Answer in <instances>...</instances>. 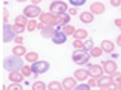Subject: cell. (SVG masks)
I'll return each instance as SVG.
<instances>
[{
  "instance_id": "obj_7",
  "label": "cell",
  "mask_w": 121,
  "mask_h": 90,
  "mask_svg": "<svg viewBox=\"0 0 121 90\" xmlns=\"http://www.w3.org/2000/svg\"><path fill=\"white\" fill-rule=\"evenodd\" d=\"M88 72L90 75V77H94V79H100L104 73V69H103L102 66L99 64H88Z\"/></svg>"
},
{
  "instance_id": "obj_38",
  "label": "cell",
  "mask_w": 121,
  "mask_h": 90,
  "mask_svg": "<svg viewBox=\"0 0 121 90\" xmlns=\"http://www.w3.org/2000/svg\"><path fill=\"white\" fill-rule=\"evenodd\" d=\"M88 84H89L90 86H98V80L94 79V77H91V79L88 80Z\"/></svg>"
},
{
  "instance_id": "obj_11",
  "label": "cell",
  "mask_w": 121,
  "mask_h": 90,
  "mask_svg": "<svg viewBox=\"0 0 121 90\" xmlns=\"http://www.w3.org/2000/svg\"><path fill=\"white\" fill-rule=\"evenodd\" d=\"M106 10V7L103 3L100 1H94L93 4L90 5V12L93 14H95V16H99V14H103Z\"/></svg>"
},
{
  "instance_id": "obj_29",
  "label": "cell",
  "mask_w": 121,
  "mask_h": 90,
  "mask_svg": "<svg viewBox=\"0 0 121 90\" xmlns=\"http://www.w3.org/2000/svg\"><path fill=\"white\" fill-rule=\"evenodd\" d=\"M12 28H13V31H14V32H16L17 35H21V34H23L26 26L18 25V23H14V25H12Z\"/></svg>"
},
{
  "instance_id": "obj_10",
  "label": "cell",
  "mask_w": 121,
  "mask_h": 90,
  "mask_svg": "<svg viewBox=\"0 0 121 90\" xmlns=\"http://www.w3.org/2000/svg\"><path fill=\"white\" fill-rule=\"evenodd\" d=\"M57 30H54L53 26H44V28L43 30H40V35H41V37H44V39H53V36L56 35Z\"/></svg>"
},
{
  "instance_id": "obj_16",
  "label": "cell",
  "mask_w": 121,
  "mask_h": 90,
  "mask_svg": "<svg viewBox=\"0 0 121 90\" xmlns=\"http://www.w3.org/2000/svg\"><path fill=\"white\" fill-rule=\"evenodd\" d=\"M98 86L99 88H107V86H113V80L112 76H102L100 79H98Z\"/></svg>"
},
{
  "instance_id": "obj_48",
  "label": "cell",
  "mask_w": 121,
  "mask_h": 90,
  "mask_svg": "<svg viewBox=\"0 0 121 90\" xmlns=\"http://www.w3.org/2000/svg\"><path fill=\"white\" fill-rule=\"evenodd\" d=\"M18 3H25V1H27V0H17Z\"/></svg>"
},
{
  "instance_id": "obj_31",
  "label": "cell",
  "mask_w": 121,
  "mask_h": 90,
  "mask_svg": "<svg viewBox=\"0 0 121 90\" xmlns=\"http://www.w3.org/2000/svg\"><path fill=\"white\" fill-rule=\"evenodd\" d=\"M93 48H94L93 40H91V39H88V40L84 43V50H85V51H90Z\"/></svg>"
},
{
  "instance_id": "obj_4",
  "label": "cell",
  "mask_w": 121,
  "mask_h": 90,
  "mask_svg": "<svg viewBox=\"0 0 121 90\" xmlns=\"http://www.w3.org/2000/svg\"><path fill=\"white\" fill-rule=\"evenodd\" d=\"M50 64L47 62V60H37V62L32 63L31 64V69H32V73L34 75H41V73H45L48 72Z\"/></svg>"
},
{
  "instance_id": "obj_18",
  "label": "cell",
  "mask_w": 121,
  "mask_h": 90,
  "mask_svg": "<svg viewBox=\"0 0 121 90\" xmlns=\"http://www.w3.org/2000/svg\"><path fill=\"white\" fill-rule=\"evenodd\" d=\"M80 21L82 23H85V25L91 23L94 21V14L91 13V12H82V13L80 14Z\"/></svg>"
},
{
  "instance_id": "obj_3",
  "label": "cell",
  "mask_w": 121,
  "mask_h": 90,
  "mask_svg": "<svg viewBox=\"0 0 121 90\" xmlns=\"http://www.w3.org/2000/svg\"><path fill=\"white\" fill-rule=\"evenodd\" d=\"M49 10H50V13L58 16V14H63V13H66V12L68 10V5L66 4L65 1L57 0V1H53L50 5H49Z\"/></svg>"
},
{
  "instance_id": "obj_45",
  "label": "cell",
  "mask_w": 121,
  "mask_h": 90,
  "mask_svg": "<svg viewBox=\"0 0 121 90\" xmlns=\"http://www.w3.org/2000/svg\"><path fill=\"white\" fill-rule=\"evenodd\" d=\"M31 1H32V4L37 5V4H40V3H41V0H31Z\"/></svg>"
},
{
  "instance_id": "obj_32",
  "label": "cell",
  "mask_w": 121,
  "mask_h": 90,
  "mask_svg": "<svg viewBox=\"0 0 121 90\" xmlns=\"http://www.w3.org/2000/svg\"><path fill=\"white\" fill-rule=\"evenodd\" d=\"M7 90H23V86L21 85V82H12L10 85H8Z\"/></svg>"
},
{
  "instance_id": "obj_20",
  "label": "cell",
  "mask_w": 121,
  "mask_h": 90,
  "mask_svg": "<svg viewBox=\"0 0 121 90\" xmlns=\"http://www.w3.org/2000/svg\"><path fill=\"white\" fill-rule=\"evenodd\" d=\"M12 53H13V56L23 57V56H26V54H27V50H26L25 45H16V46L12 49Z\"/></svg>"
},
{
  "instance_id": "obj_25",
  "label": "cell",
  "mask_w": 121,
  "mask_h": 90,
  "mask_svg": "<svg viewBox=\"0 0 121 90\" xmlns=\"http://www.w3.org/2000/svg\"><path fill=\"white\" fill-rule=\"evenodd\" d=\"M62 31L67 35V36H73V34H75V31H76V30H75V27L72 25H66V26H63V27H62Z\"/></svg>"
},
{
  "instance_id": "obj_17",
  "label": "cell",
  "mask_w": 121,
  "mask_h": 90,
  "mask_svg": "<svg viewBox=\"0 0 121 90\" xmlns=\"http://www.w3.org/2000/svg\"><path fill=\"white\" fill-rule=\"evenodd\" d=\"M100 48L103 49L104 53H112L115 50V44L111 41V40H103L100 43Z\"/></svg>"
},
{
  "instance_id": "obj_42",
  "label": "cell",
  "mask_w": 121,
  "mask_h": 90,
  "mask_svg": "<svg viewBox=\"0 0 121 90\" xmlns=\"http://www.w3.org/2000/svg\"><path fill=\"white\" fill-rule=\"evenodd\" d=\"M115 25H116L117 27L121 28V18H116V19H115Z\"/></svg>"
},
{
  "instance_id": "obj_46",
  "label": "cell",
  "mask_w": 121,
  "mask_h": 90,
  "mask_svg": "<svg viewBox=\"0 0 121 90\" xmlns=\"http://www.w3.org/2000/svg\"><path fill=\"white\" fill-rule=\"evenodd\" d=\"M99 90H113V89H111L109 86H107V88H100Z\"/></svg>"
},
{
  "instance_id": "obj_33",
  "label": "cell",
  "mask_w": 121,
  "mask_h": 90,
  "mask_svg": "<svg viewBox=\"0 0 121 90\" xmlns=\"http://www.w3.org/2000/svg\"><path fill=\"white\" fill-rule=\"evenodd\" d=\"M72 45L76 50H84V43H82V40H73Z\"/></svg>"
},
{
  "instance_id": "obj_35",
  "label": "cell",
  "mask_w": 121,
  "mask_h": 90,
  "mask_svg": "<svg viewBox=\"0 0 121 90\" xmlns=\"http://www.w3.org/2000/svg\"><path fill=\"white\" fill-rule=\"evenodd\" d=\"M70 1V4L73 5V8H77V7H81V5H84L86 3V0H68Z\"/></svg>"
},
{
  "instance_id": "obj_36",
  "label": "cell",
  "mask_w": 121,
  "mask_h": 90,
  "mask_svg": "<svg viewBox=\"0 0 121 90\" xmlns=\"http://www.w3.org/2000/svg\"><path fill=\"white\" fill-rule=\"evenodd\" d=\"M90 88L91 86L89 85V84H79L73 90H90Z\"/></svg>"
},
{
  "instance_id": "obj_6",
  "label": "cell",
  "mask_w": 121,
  "mask_h": 90,
  "mask_svg": "<svg viewBox=\"0 0 121 90\" xmlns=\"http://www.w3.org/2000/svg\"><path fill=\"white\" fill-rule=\"evenodd\" d=\"M41 13L43 12L40 9V7L39 5H35V4H30L23 9V14L27 18H31V19H35L36 17H40Z\"/></svg>"
},
{
  "instance_id": "obj_27",
  "label": "cell",
  "mask_w": 121,
  "mask_h": 90,
  "mask_svg": "<svg viewBox=\"0 0 121 90\" xmlns=\"http://www.w3.org/2000/svg\"><path fill=\"white\" fill-rule=\"evenodd\" d=\"M89 53H90V56H91V57H94V58H98V57H100V56H102V53H103V49L100 48V46H94V48L91 49L90 51H89Z\"/></svg>"
},
{
  "instance_id": "obj_30",
  "label": "cell",
  "mask_w": 121,
  "mask_h": 90,
  "mask_svg": "<svg viewBox=\"0 0 121 90\" xmlns=\"http://www.w3.org/2000/svg\"><path fill=\"white\" fill-rule=\"evenodd\" d=\"M26 28H27V31H30V32L35 31V28H37V22L35 19H30L27 23V26H26Z\"/></svg>"
},
{
  "instance_id": "obj_49",
  "label": "cell",
  "mask_w": 121,
  "mask_h": 90,
  "mask_svg": "<svg viewBox=\"0 0 121 90\" xmlns=\"http://www.w3.org/2000/svg\"><path fill=\"white\" fill-rule=\"evenodd\" d=\"M52 1H57V0H52Z\"/></svg>"
},
{
  "instance_id": "obj_40",
  "label": "cell",
  "mask_w": 121,
  "mask_h": 90,
  "mask_svg": "<svg viewBox=\"0 0 121 90\" xmlns=\"http://www.w3.org/2000/svg\"><path fill=\"white\" fill-rule=\"evenodd\" d=\"M14 43H17L18 45H22V43H23V37H22V36H17L16 39H14Z\"/></svg>"
},
{
  "instance_id": "obj_5",
  "label": "cell",
  "mask_w": 121,
  "mask_h": 90,
  "mask_svg": "<svg viewBox=\"0 0 121 90\" xmlns=\"http://www.w3.org/2000/svg\"><path fill=\"white\" fill-rule=\"evenodd\" d=\"M16 32L13 31V28H12V25H9V23H4L3 25V43H9V41H12V40L16 39Z\"/></svg>"
},
{
  "instance_id": "obj_39",
  "label": "cell",
  "mask_w": 121,
  "mask_h": 90,
  "mask_svg": "<svg viewBox=\"0 0 121 90\" xmlns=\"http://www.w3.org/2000/svg\"><path fill=\"white\" fill-rule=\"evenodd\" d=\"M109 3H111V5L115 8H119L121 5V0H109Z\"/></svg>"
},
{
  "instance_id": "obj_26",
  "label": "cell",
  "mask_w": 121,
  "mask_h": 90,
  "mask_svg": "<svg viewBox=\"0 0 121 90\" xmlns=\"http://www.w3.org/2000/svg\"><path fill=\"white\" fill-rule=\"evenodd\" d=\"M14 23H18V25H22V26H27L28 23V19L25 14H19V16L16 17V22Z\"/></svg>"
},
{
  "instance_id": "obj_44",
  "label": "cell",
  "mask_w": 121,
  "mask_h": 90,
  "mask_svg": "<svg viewBox=\"0 0 121 90\" xmlns=\"http://www.w3.org/2000/svg\"><path fill=\"white\" fill-rule=\"evenodd\" d=\"M37 28H39V30H43V28H44V23H37Z\"/></svg>"
},
{
  "instance_id": "obj_9",
  "label": "cell",
  "mask_w": 121,
  "mask_h": 90,
  "mask_svg": "<svg viewBox=\"0 0 121 90\" xmlns=\"http://www.w3.org/2000/svg\"><path fill=\"white\" fill-rule=\"evenodd\" d=\"M102 66H103V69H104V72L107 75H113L115 72H117V64H116V62L112 60V59L103 60Z\"/></svg>"
},
{
  "instance_id": "obj_41",
  "label": "cell",
  "mask_w": 121,
  "mask_h": 90,
  "mask_svg": "<svg viewBox=\"0 0 121 90\" xmlns=\"http://www.w3.org/2000/svg\"><path fill=\"white\" fill-rule=\"evenodd\" d=\"M68 13L72 14V16H75V14H77V9H76V8H70V9H68Z\"/></svg>"
},
{
  "instance_id": "obj_8",
  "label": "cell",
  "mask_w": 121,
  "mask_h": 90,
  "mask_svg": "<svg viewBox=\"0 0 121 90\" xmlns=\"http://www.w3.org/2000/svg\"><path fill=\"white\" fill-rule=\"evenodd\" d=\"M70 19H71V17H70V14H67V13H63V14H58V16H56V18H54V21L53 23H52L50 26H66V25H68V22H70Z\"/></svg>"
},
{
  "instance_id": "obj_21",
  "label": "cell",
  "mask_w": 121,
  "mask_h": 90,
  "mask_svg": "<svg viewBox=\"0 0 121 90\" xmlns=\"http://www.w3.org/2000/svg\"><path fill=\"white\" fill-rule=\"evenodd\" d=\"M73 37L75 40H84L88 37V31L84 30V28H77L73 34Z\"/></svg>"
},
{
  "instance_id": "obj_34",
  "label": "cell",
  "mask_w": 121,
  "mask_h": 90,
  "mask_svg": "<svg viewBox=\"0 0 121 90\" xmlns=\"http://www.w3.org/2000/svg\"><path fill=\"white\" fill-rule=\"evenodd\" d=\"M21 72H22V75H23L25 77H28V76H31V73H32V69H31V66H23V68L21 69Z\"/></svg>"
},
{
  "instance_id": "obj_1",
  "label": "cell",
  "mask_w": 121,
  "mask_h": 90,
  "mask_svg": "<svg viewBox=\"0 0 121 90\" xmlns=\"http://www.w3.org/2000/svg\"><path fill=\"white\" fill-rule=\"evenodd\" d=\"M25 63L22 57H17V56H8L4 58L3 60V68L8 72H16V71H21L23 68Z\"/></svg>"
},
{
  "instance_id": "obj_15",
  "label": "cell",
  "mask_w": 121,
  "mask_h": 90,
  "mask_svg": "<svg viewBox=\"0 0 121 90\" xmlns=\"http://www.w3.org/2000/svg\"><path fill=\"white\" fill-rule=\"evenodd\" d=\"M54 18H56V16H54L53 13H50V12H49V13H41V14H40V17H39L40 22L44 23L45 26H47V25L50 26L52 23H53Z\"/></svg>"
},
{
  "instance_id": "obj_43",
  "label": "cell",
  "mask_w": 121,
  "mask_h": 90,
  "mask_svg": "<svg viewBox=\"0 0 121 90\" xmlns=\"http://www.w3.org/2000/svg\"><path fill=\"white\" fill-rule=\"evenodd\" d=\"M116 44L121 48V35H119V36H117V39H116Z\"/></svg>"
},
{
  "instance_id": "obj_23",
  "label": "cell",
  "mask_w": 121,
  "mask_h": 90,
  "mask_svg": "<svg viewBox=\"0 0 121 90\" xmlns=\"http://www.w3.org/2000/svg\"><path fill=\"white\" fill-rule=\"evenodd\" d=\"M32 90H47L48 89V85L44 82V81H35L31 86Z\"/></svg>"
},
{
  "instance_id": "obj_2",
  "label": "cell",
  "mask_w": 121,
  "mask_h": 90,
  "mask_svg": "<svg viewBox=\"0 0 121 90\" xmlns=\"http://www.w3.org/2000/svg\"><path fill=\"white\" fill-rule=\"evenodd\" d=\"M90 57H91L90 53H88L85 50H75L72 53V60L79 66H84L86 63H89Z\"/></svg>"
},
{
  "instance_id": "obj_24",
  "label": "cell",
  "mask_w": 121,
  "mask_h": 90,
  "mask_svg": "<svg viewBox=\"0 0 121 90\" xmlns=\"http://www.w3.org/2000/svg\"><path fill=\"white\" fill-rule=\"evenodd\" d=\"M48 89L49 90H65L62 82H59V81H50L48 84Z\"/></svg>"
},
{
  "instance_id": "obj_14",
  "label": "cell",
  "mask_w": 121,
  "mask_h": 90,
  "mask_svg": "<svg viewBox=\"0 0 121 90\" xmlns=\"http://www.w3.org/2000/svg\"><path fill=\"white\" fill-rule=\"evenodd\" d=\"M73 76H75V79H76L77 81H81V82H84V81H86L89 79V72H88V69H84V68H80V69H76L75 71V73H73Z\"/></svg>"
},
{
  "instance_id": "obj_37",
  "label": "cell",
  "mask_w": 121,
  "mask_h": 90,
  "mask_svg": "<svg viewBox=\"0 0 121 90\" xmlns=\"http://www.w3.org/2000/svg\"><path fill=\"white\" fill-rule=\"evenodd\" d=\"M8 16H9L8 9H7V8H4V9H3V22H4V23H8L7 22L8 21Z\"/></svg>"
},
{
  "instance_id": "obj_19",
  "label": "cell",
  "mask_w": 121,
  "mask_h": 90,
  "mask_svg": "<svg viewBox=\"0 0 121 90\" xmlns=\"http://www.w3.org/2000/svg\"><path fill=\"white\" fill-rule=\"evenodd\" d=\"M23 77H25V76L22 75V72L16 71V72H9V76H8V79H9L10 82H22Z\"/></svg>"
},
{
  "instance_id": "obj_47",
  "label": "cell",
  "mask_w": 121,
  "mask_h": 90,
  "mask_svg": "<svg viewBox=\"0 0 121 90\" xmlns=\"http://www.w3.org/2000/svg\"><path fill=\"white\" fill-rule=\"evenodd\" d=\"M113 90H121V86H115Z\"/></svg>"
},
{
  "instance_id": "obj_13",
  "label": "cell",
  "mask_w": 121,
  "mask_h": 90,
  "mask_svg": "<svg viewBox=\"0 0 121 90\" xmlns=\"http://www.w3.org/2000/svg\"><path fill=\"white\" fill-rule=\"evenodd\" d=\"M52 41L56 45H62L67 41V35L63 32V31H57L56 35L53 36V39H52Z\"/></svg>"
},
{
  "instance_id": "obj_12",
  "label": "cell",
  "mask_w": 121,
  "mask_h": 90,
  "mask_svg": "<svg viewBox=\"0 0 121 90\" xmlns=\"http://www.w3.org/2000/svg\"><path fill=\"white\" fill-rule=\"evenodd\" d=\"M76 79L75 77H65L62 81V85H63V89L65 90H73L77 86V84H76Z\"/></svg>"
},
{
  "instance_id": "obj_22",
  "label": "cell",
  "mask_w": 121,
  "mask_h": 90,
  "mask_svg": "<svg viewBox=\"0 0 121 90\" xmlns=\"http://www.w3.org/2000/svg\"><path fill=\"white\" fill-rule=\"evenodd\" d=\"M25 59H26V62H28V63H35L39 60V54H37L36 51H28L25 56Z\"/></svg>"
},
{
  "instance_id": "obj_28",
  "label": "cell",
  "mask_w": 121,
  "mask_h": 90,
  "mask_svg": "<svg viewBox=\"0 0 121 90\" xmlns=\"http://www.w3.org/2000/svg\"><path fill=\"white\" fill-rule=\"evenodd\" d=\"M112 76V80H113V86H121V72H115Z\"/></svg>"
}]
</instances>
